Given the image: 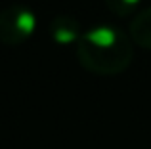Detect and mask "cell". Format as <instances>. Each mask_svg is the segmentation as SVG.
Returning <instances> with one entry per match:
<instances>
[{
  "instance_id": "6da1fadb",
  "label": "cell",
  "mask_w": 151,
  "mask_h": 149,
  "mask_svg": "<svg viewBox=\"0 0 151 149\" xmlns=\"http://www.w3.org/2000/svg\"><path fill=\"white\" fill-rule=\"evenodd\" d=\"M75 48L78 63L94 74H119L126 71L134 56L132 38L113 25H98L84 31Z\"/></svg>"
},
{
  "instance_id": "7a4b0ae2",
  "label": "cell",
  "mask_w": 151,
  "mask_h": 149,
  "mask_svg": "<svg viewBox=\"0 0 151 149\" xmlns=\"http://www.w3.org/2000/svg\"><path fill=\"white\" fill-rule=\"evenodd\" d=\"M37 29V15L31 8L14 4L0 11V42L19 46L33 37Z\"/></svg>"
},
{
  "instance_id": "3957f363",
  "label": "cell",
  "mask_w": 151,
  "mask_h": 149,
  "mask_svg": "<svg viewBox=\"0 0 151 149\" xmlns=\"http://www.w3.org/2000/svg\"><path fill=\"white\" fill-rule=\"evenodd\" d=\"M50 37L59 46H77V42L82 37L77 17H73L69 14L55 15L50 23Z\"/></svg>"
},
{
  "instance_id": "277c9868",
  "label": "cell",
  "mask_w": 151,
  "mask_h": 149,
  "mask_svg": "<svg viewBox=\"0 0 151 149\" xmlns=\"http://www.w3.org/2000/svg\"><path fill=\"white\" fill-rule=\"evenodd\" d=\"M130 38L144 50H151V8L136 14L130 23Z\"/></svg>"
},
{
  "instance_id": "5b68a950",
  "label": "cell",
  "mask_w": 151,
  "mask_h": 149,
  "mask_svg": "<svg viewBox=\"0 0 151 149\" xmlns=\"http://www.w3.org/2000/svg\"><path fill=\"white\" fill-rule=\"evenodd\" d=\"M107 8L117 15H130L138 10L142 0H105Z\"/></svg>"
}]
</instances>
